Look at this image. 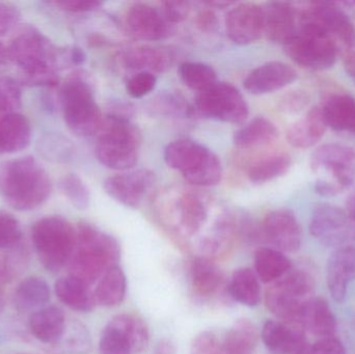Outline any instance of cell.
Here are the masks:
<instances>
[{"label":"cell","mask_w":355,"mask_h":354,"mask_svg":"<svg viewBox=\"0 0 355 354\" xmlns=\"http://www.w3.org/2000/svg\"><path fill=\"white\" fill-rule=\"evenodd\" d=\"M346 212L355 222V193L350 195L346 201Z\"/></svg>","instance_id":"cell-59"},{"label":"cell","mask_w":355,"mask_h":354,"mask_svg":"<svg viewBox=\"0 0 355 354\" xmlns=\"http://www.w3.org/2000/svg\"><path fill=\"white\" fill-rule=\"evenodd\" d=\"M215 23H216V19H215L212 12L207 10V12H200V16H198V25L202 26V28H212Z\"/></svg>","instance_id":"cell-54"},{"label":"cell","mask_w":355,"mask_h":354,"mask_svg":"<svg viewBox=\"0 0 355 354\" xmlns=\"http://www.w3.org/2000/svg\"><path fill=\"white\" fill-rule=\"evenodd\" d=\"M354 280L355 247H340L329 258L327 266V286L334 301L343 303L348 285Z\"/></svg>","instance_id":"cell-22"},{"label":"cell","mask_w":355,"mask_h":354,"mask_svg":"<svg viewBox=\"0 0 355 354\" xmlns=\"http://www.w3.org/2000/svg\"><path fill=\"white\" fill-rule=\"evenodd\" d=\"M225 27L230 39L237 45L254 43L264 33V8L250 2L237 4L227 14Z\"/></svg>","instance_id":"cell-16"},{"label":"cell","mask_w":355,"mask_h":354,"mask_svg":"<svg viewBox=\"0 0 355 354\" xmlns=\"http://www.w3.org/2000/svg\"><path fill=\"white\" fill-rule=\"evenodd\" d=\"M127 281L124 272L118 265L110 268L100 280L95 292L96 303L102 307L120 305L126 295Z\"/></svg>","instance_id":"cell-35"},{"label":"cell","mask_w":355,"mask_h":354,"mask_svg":"<svg viewBox=\"0 0 355 354\" xmlns=\"http://www.w3.org/2000/svg\"><path fill=\"white\" fill-rule=\"evenodd\" d=\"M8 48L10 62L20 69L25 85L46 87L58 85L55 49L40 31L24 29L10 41Z\"/></svg>","instance_id":"cell-3"},{"label":"cell","mask_w":355,"mask_h":354,"mask_svg":"<svg viewBox=\"0 0 355 354\" xmlns=\"http://www.w3.org/2000/svg\"><path fill=\"white\" fill-rule=\"evenodd\" d=\"M60 104L64 122L76 136H93L101 130V110L91 87L83 79L72 78L62 85Z\"/></svg>","instance_id":"cell-8"},{"label":"cell","mask_w":355,"mask_h":354,"mask_svg":"<svg viewBox=\"0 0 355 354\" xmlns=\"http://www.w3.org/2000/svg\"><path fill=\"white\" fill-rule=\"evenodd\" d=\"M346 70L352 76H355V46L348 49L345 58Z\"/></svg>","instance_id":"cell-56"},{"label":"cell","mask_w":355,"mask_h":354,"mask_svg":"<svg viewBox=\"0 0 355 354\" xmlns=\"http://www.w3.org/2000/svg\"><path fill=\"white\" fill-rule=\"evenodd\" d=\"M263 342L272 354H294L308 351L304 330L282 321L269 320L263 326Z\"/></svg>","instance_id":"cell-20"},{"label":"cell","mask_w":355,"mask_h":354,"mask_svg":"<svg viewBox=\"0 0 355 354\" xmlns=\"http://www.w3.org/2000/svg\"><path fill=\"white\" fill-rule=\"evenodd\" d=\"M58 344H62L64 351L71 353L83 354L91 349V337L83 324H74L67 326L64 335Z\"/></svg>","instance_id":"cell-42"},{"label":"cell","mask_w":355,"mask_h":354,"mask_svg":"<svg viewBox=\"0 0 355 354\" xmlns=\"http://www.w3.org/2000/svg\"><path fill=\"white\" fill-rule=\"evenodd\" d=\"M279 137V130L271 121L258 116L240 128L234 134V145L239 149L248 150L264 147Z\"/></svg>","instance_id":"cell-31"},{"label":"cell","mask_w":355,"mask_h":354,"mask_svg":"<svg viewBox=\"0 0 355 354\" xmlns=\"http://www.w3.org/2000/svg\"><path fill=\"white\" fill-rule=\"evenodd\" d=\"M258 340L254 324L250 320L240 319L227 332L218 334L215 354H254Z\"/></svg>","instance_id":"cell-23"},{"label":"cell","mask_w":355,"mask_h":354,"mask_svg":"<svg viewBox=\"0 0 355 354\" xmlns=\"http://www.w3.org/2000/svg\"><path fill=\"white\" fill-rule=\"evenodd\" d=\"M311 100L312 98L308 91L304 89H296L284 96L281 101V108L286 114H300L310 105Z\"/></svg>","instance_id":"cell-47"},{"label":"cell","mask_w":355,"mask_h":354,"mask_svg":"<svg viewBox=\"0 0 355 354\" xmlns=\"http://www.w3.org/2000/svg\"><path fill=\"white\" fill-rule=\"evenodd\" d=\"M311 166L315 174L324 175L318 179L333 183L344 191L355 180L354 149L338 143L321 145L312 154Z\"/></svg>","instance_id":"cell-13"},{"label":"cell","mask_w":355,"mask_h":354,"mask_svg":"<svg viewBox=\"0 0 355 354\" xmlns=\"http://www.w3.org/2000/svg\"><path fill=\"white\" fill-rule=\"evenodd\" d=\"M298 25L313 27L331 37L338 47L355 44V27L348 15L334 2H312L298 12Z\"/></svg>","instance_id":"cell-11"},{"label":"cell","mask_w":355,"mask_h":354,"mask_svg":"<svg viewBox=\"0 0 355 354\" xmlns=\"http://www.w3.org/2000/svg\"><path fill=\"white\" fill-rule=\"evenodd\" d=\"M179 74L182 81L189 89L198 91V93L217 82L214 69L202 62H184L180 66Z\"/></svg>","instance_id":"cell-39"},{"label":"cell","mask_w":355,"mask_h":354,"mask_svg":"<svg viewBox=\"0 0 355 354\" xmlns=\"http://www.w3.org/2000/svg\"><path fill=\"white\" fill-rule=\"evenodd\" d=\"M131 33L144 41H159L170 35L172 25L160 10L147 3H135L127 12Z\"/></svg>","instance_id":"cell-19"},{"label":"cell","mask_w":355,"mask_h":354,"mask_svg":"<svg viewBox=\"0 0 355 354\" xmlns=\"http://www.w3.org/2000/svg\"><path fill=\"white\" fill-rule=\"evenodd\" d=\"M190 3L186 1H166L164 3V16L168 22L180 23L187 19L190 14Z\"/></svg>","instance_id":"cell-48"},{"label":"cell","mask_w":355,"mask_h":354,"mask_svg":"<svg viewBox=\"0 0 355 354\" xmlns=\"http://www.w3.org/2000/svg\"><path fill=\"white\" fill-rule=\"evenodd\" d=\"M302 328L314 336L335 337L337 320L329 303L321 297L312 299L306 305L302 320Z\"/></svg>","instance_id":"cell-29"},{"label":"cell","mask_w":355,"mask_h":354,"mask_svg":"<svg viewBox=\"0 0 355 354\" xmlns=\"http://www.w3.org/2000/svg\"><path fill=\"white\" fill-rule=\"evenodd\" d=\"M49 285L44 278L31 276L25 278L14 295V303L19 312H29L45 306L50 301Z\"/></svg>","instance_id":"cell-33"},{"label":"cell","mask_w":355,"mask_h":354,"mask_svg":"<svg viewBox=\"0 0 355 354\" xmlns=\"http://www.w3.org/2000/svg\"><path fill=\"white\" fill-rule=\"evenodd\" d=\"M51 191L49 175L35 158L26 156L0 164V195L14 209H35L47 201Z\"/></svg>","instance_id":"cell-1"},{"label":"cell","mask_w":355,"mask_h":354,"mask_svg":"<svg viewBox=\"0 0 355 354\" xmlns=\"http://www.w3.org/2000/svg\"><path fill=\"white\" fill-rule=\"evenodd\" d=\"M70 57L75 64H83L85 60H87V55H85V52L78 47L73 48L71 50Z\"/></svg>","instance_id":"cell-57"},{"label":"cell","mask_w":355,"mask_h":354,"mask_svg":"<svg viewBox=\"0 0 355 354\" xmlns=\"http://www.w3.org/2000/svg\"><path fill=\"white\" fill-rule=\"evenodd\" d=\"M156 177L147 168L108 177L103 186L112 199L129 208H139L155 184Z\"/></svg>","instance_id":"cell-15"},{"label":"cell","mask_w":355,"mask_h":354,"mask_svg":"<svg viewBox=\"0 0 355 354\" xmlns=\"http://www.w3.org/2000/svg\"><path fill=\"white\" fill-rule=\"evenodd\" d=\"M157 85V77L150 71H141L133 75L126 83L127 93L132 98H143L153 91Z\"/></svg>","instance_id":"cell-45"},{"label":"cell","mask_w":355,"mask_h":354,"mask_svg":"<svg viewBox=\"0 0 355 354\" xmlns=\"http://www.w3.org/2000/svg\"><path fill=\"white\" fill-rule=\"evenodd\" d=\"M232 297L246 307H257L260 303L261 286L258 276L250 268H238L230 283Z\"/></svg>","instance_id":"cell-36"},{"label":"cell","mask_w":355,"mask_h":354,"mask_svg":"<svg viewBox=\"0 0 355 354\" xmlns=\"http://www.w3.org/2000/svg\"><path fill=\"white\" fill-rule=\"evenodd\" d=\"M257 276L264 283H275L291 269V262L282 251L262 247L254 255Z\"/></svg>","instance_id":"cell-34"},{"label":"cell","mask_w":355,"mask_h":354,"mask_svg":"<svg viewBox=\"0 0 355 354\" xmlns=\"http://www.w3.org/2000/svg\"><path fill=\"white\" fill-rule=\"evenodd\" d=\"M164 158L168 168L181 172L187 182L196 186H215L223 178L219 158L196 141L179 139L168 143Z\"/></svg>","instance_id":"cell-4"},{"label":"cell","mask_w":355,"mask_h":354,"mask_svg":"<svg viewBox=\"0 0 355 354\" xmlns=\"http://www.w3.org/2000/svg\"><path fill=\"white\" fill-rule=\"evenodd\" d=\"M176 353V347H175L174 343L171 340L160 341L158 343L157 347H156L155 354H175Z\"/></svg>","instance_id":"cell-55"},{"label":"cell","mask_w":355,"mask_h":354,"mask_svg":"<svg viewBox=\"0 0 355 354\" xmlns=\"http://www.w3.org/2000/svg\"><path fill=\"white\" fill-rule=\"evenodd\" d=\"M196 106L206 118L229 124H242L248 116V105L239 89L227 82H216L198 93Z\"/></svg>","instance_id":"cell-12"},{"label":"cell","mask_w":355,"mask_h":354,"mask_svg":"<svg viewBox=\"0 0 355 354\" xmlns=\"http://www.w3.org/2000/svg\"><path fill=\"white\" fill-rule=\"evenodd\" d=\"M99 133L95 152L102 166L124 172L137 164L141 135L130 121L121 116H107Z\"/></svg>","instance_id":"cell-5"},{"label":"cell","mask_w":355,"mask_h":354,"mask_svg":"<svg viewBox=\"0 0 355 354\" xmlns=\"http://www.w3.org/2000/svg\"><path fill=\"white\" fill-rule=\"evenodd\" d=\"M14 276V266L8 258L0 257V305H1L2 290L8 281Z\"/></svg>","instance_id":"cell-53"},{"label":"cell","mask_w":355,"mask_h":354,"mask_svg":"<svg viewBox=\"0 0 355 354\" xmlns=\"http://www.w3.org/2000/svg\"><path fill=\"white\" fill-rule=\"evenodd\" d=\"M10 62L8 46L0 42V69L6 67Z\"/></svg>","instance_id":"cell-58"},{"label":"cell","mask_w":355,"mask_h":354,"mask_svg":"<svg viewBox=\"0 0 355 354\" xmlns=\"http://www.w3.org/2000/svg\"><path fill=\"white\" fill-rule=\"evenodd\" d=\"M108 324L120 330L128 338L133 353L145 351L149 344V328L141 318L133 314L114 316Z\"/></svg>","instance_id":"cell-37"},{"label":"cell","mask_w":355,"mask_h":354,"mask_svg":"<svg viewBox=\"0 0 355 354\" xmlns=\"http://www.w3.org/2000/svg\"><path fill=\"white\" fill-rule=\"evenodd\" d=\"M294 354H310V347H309L308 351H302V353H294Z\"/></svg>","instance_id":"cell-60"},{"label":"cell","mask_w":355,"mask_h":354,"mask_svg":"<svg viewBox=\"0 0 355 354\" xmlns=\"http://www.w3.org/2000/svg\"><path fill=\"white\" fill-rule=\"evenodd\" d=\"M55 293L60 301L77 312H91L96 305L95 295L89 291V285L74 276L60 278L55 283Z\"/></svg>","instance_id":"cell-30"},{"label":"cell","mask_w":355,"mask_h":354,"mask_svg":"<svg viewBox=\"0 0 355 354\" xmlns=\"http://www.w3.org/2000/svg\"><path fill=\"white\" fill-rule=\"evenodd\" d=\"M262 235L277 249L287 253H295L302 247V227L295 214L288 209L267 214L263 220Z\"/></svg>","instance_id":"cell-17"},{"label":"cell","mask_w":355,"mask_h":354,"mask_svg":"<svg viewBox=\"0 0 355 354\" xmlns=\"http://www.w3.org/2000/svg\"><path fill=\"white\" fill-rule=\"evenodd\" d=\"M295 64L311 70H327L337 62V44L317 29L300 25L297 33L284 45Z\"/></svg>","instance_id":"cell-10"},{"label":"cell","mask_w":355,"mask_h":354,"mask_svg":"<svg viewBox=\"0 0 355 354\" xmlns=\"http://www.w3.org/2000/svg\"><path fill=\"white\" fill-rule=\"evenodd\" d=\"M19 20V12L15 6L0 2V37L16 25Z\"/></svg>","instance_id":"cell-51"},{"label":"cell","mask_w":355,"mask_h":354,"mask_svg":"<svg viewBox=\"0 0 355 354\" xmlns=\"http://www.w3.org/2000/svg\"><path fill=\"white\" fill-rule=\"evenodd\" d=\"M327 124L321 107H313L308 114L296 121L287 131L290 145L298 149L314 147L324 136Z\"/></svg>","instance_id":"cell-24"},{"label":"cell","mask_w":355,"mask_h":354,"mask_svg":"<svg viewBox=\"0 0 355 354\" xmlns=\"http://www.w3.org/2000/svg\"><path fill=\"white\" fill-rule=\"evenodd\" d=\"M21 238L18 220L8 212L0 211V249L12 247Z\"/></svg>","instance_id":"cell-46"},{"label":"cell","mask_w":355,"mask_h":354,"mask_svg":"<svg viewBox=\"0 0 355 354\" xmlns=\"http://www.w3.org/2000/svg\"><path fill=\"white\" fill-rule=\"evenodd\" d=\"M40 154L54 162L68 161L72 157V145L64 137L49 134L39 141Z\"/></svg>","instance_id":"cell-41"},{"label":"cell","mask_w":355,"mask_h":354,"mask_svg":"<svg viewBox=\"0 0 355 354\" xmlns=\"http://www.w3.org/2000/svg\"><path fill=\"white\" fill-rule=\"evenodd\" d=\"M297 73L290 64L282 62H268L250 73L244 80V87L252 95L275 93L293 83Z\"/></svg>","instance_id":"cell-18"},{"label":"cell","mask_w":355,"mask_h":354,"mask_svg":"<svg viewBox=\"0 0 355 354\" xmlns=\"http://www.w3.org/2000/svg\"><path fill=\"white\" fill-rule=\"evenodd\" d=\"M310 233L325 245H342L355 239V222L347 212L329 204H320L311 218Z\"/></svg>","instance_id":"cell-14"},{"label":"cell","mask_w":355,"mask_h":354,"mask_svg":"<svg viewBox=\"0 0 355 354\" xmlns=\"http://www.w3.org/2000/svg\"><path fill=\"white\" fill-rule=\"evenodd\" d=\"M123 62L126 68L133 70L155 71L164 72L172 64V56L166 50L151 46H141L128 50L123 56Z\"/></svg>","instance_id":"cell-32"},{"label":"cell","mask_w":355,"mask_h":354,"mask_svg":"<svg viewBox=\"0 0 355 354\" xmlns=\"http://www.w3.org/2000/svg\"><path fill=\"white\" fill-rule=\"evenodd\" d=\"M20 87L12 79L0 77V120L21 106Z\"/></svg>","instance_id":"cell-44"},{"label":"cell","mask_w":355,"mask_h":354,"mask_svg":"<svg viewBox=\"0 0 355 354\" xmlns=\"http://www.w3.org/2000/svg\"><path fill=\"white\" fill-rule=\"evenodd\" d=\"M210 202L191 191H174L160 205V213L175 234L191 238L208 224Z\"/></svg>","instance_id":"cell-9"},{"label":"cell","mask_w":355,"mask_h":354,"mask_svg":"<svg viewBox=\"0 0 355 354\" xmlns=\"http://www.w3.org/2000/svg\"><path fill=\"white\" fill-rule=\"evenodd\" d=\"M314 286V280L309 272L304 270L287 272L267 290V308L284 324L304 330L302 315L309 301L313 299Z\"/></svg>","instance_id":"cell-6"},{"label":"cell","mask_w":355,"mask_h":354,"mask_svg":"<svg viewBox=\"0 0 355 354\" xmlns=\"http://www.w3.org/2000/svg\"><path fill=\"white\" fill-rule=\"evenodd\" d=\"M290 166L291 158L287 154H273L252 164L248 177L254 184H263L287 174Z\"/></svg>","instance_id":"cell-38"},{"label":"cell","mask_w":355,"mask_h":354,"mask_svg":"<svg viewBox=\"0 0 355 354\" xmlns=\"http://www.w3.org/2000/svg\"><path fill=\"white\" fill-rule=\"evenodd\" d=\"M31 238L42 265L48 272H58L70 261L76 230L64 218L48 216L33 224Z\"/></svg>","instance_id":"cell-7"},{"label":"cell","mask_w":355,"mask_h":354,"mask_svg":"<svg viewBox=\"0 0 355 354\" xmlns=\"http://www.w3.org/2000/svg\"><path fill=\"white\" fill-rule=\"evenodd\" d=\"M31 139V124L23 114L14 112L0 120V155L22 151Z\"/></svg>","instance_id":"cell-28"},{"label":"cell","mask_w":355,"mask_h":354,"mask_svg":"<svg viewBox=\"0 0 355 354\" xmlns=\"http://www.w3.org/2000/svg\"><path fill=\"white\" fill-rule=\"evenodd\" d=\"M54 4L62 10L72 12H93L102 6L101 2L93 0H60Z\"/></svg>","instance_id":"cell-50"},{"label":"cell","mask_w":355,"mask_h":354,"mask_svg":"<svg viewBox=\"0 0 355 354\" xmlns=\"http://www.w3.org/2000/svg\"><path fill=\"white\" fill-rule=\"evenodd\" d=\"M190 281L194 294L209 299L216 294L223 284V274L212 259L198 256L190 266Z\"/></svg>","instance_id":"cell-27"},{"label":"cell","mask_w":355,"mask_h":354,"mask_svg":"<svg viewBox=\"0 0 355 354\" xmlns=\"http://www.w3.org/2000/svg\"><path fill=\"white\" fill-rule=\"evenodd\" d=\"M267 37L285 45L298 30V10L289 2H270L264 8Z\"/></svg>","instance_id":"cell-21"},{"label":"cell","mask_w":355,"mask_h":354,"mask_svg":"<svg viewBox=\"0 0 355 354\" xmlns=\"http://www.w3.org/2000/svg\"><path fill=\"white\" fill-rule=\"evenodd\" d=\"M66 328L64 312L58 307L39 310L29 319L31 334L45 344H58Z\"/></svg>","instance_id":"cell-25"},{"label":"cell","mask_w":355,"mask_h":354,"mask_svg":"<svg viewBox=\"0 0 355 354\" xmlns=\"http://www.w3.org/2000/svg\"><path fill=\"white\" fill-rule=\"evenodd\" d=\"M99 348L101 354H133L128 338L110 324L102 333Z\"/></svg>","instance_id":"cell-43"},{"label":"cell","mask_w":355,"mask_h":354,"mask_svg":"<svg viewBox=\"0 0 355 354\" xmlns=\"http://www.w3.org/2000/svg\"><path fill=\"white\" fill-rule=\"evenodd\" d=\"M60 189L75 208L85 210L91 204V193L80 177L68 174L60 181Z\"/></svg>","instance_id":"cell-40"},{"label":"cell","mask_w":355,"mask_h":354,"mask_svg":"<svg viewBox=\"0 0 355 354\" xmlns=\"http://www.w3.org/2000/svg\"><path fill=\"white\" fill-rule=\"evenodd\" d=\"M315 191L319 195L323 197H334L342 193V189L333 183L327 182V181L317 179L315 181Z\"/></svg>","instance_id":"cell-52"},{"label":"cell","mask_w":355,"mask_h":354,"mask_svg":"<svg viewBox=\"0 0 355 354\" xmlns=\"http://www.w3.org/2000/svg\"><path fill=\"white\" fill-rule=\"evenodd\" d=\"M120 256V245L112 235L89 222H80L70 259V276L89 286L118 265Z\"/></svg>","instance_id":"cell-2"},{"label":"cell","mask_w":355,"mask_h":354,"mask_svg":"<svg viewBox=\"0 0 355 354\" xmlns=\"http://www.w3.org/2000/svg\"><path fill=\"white\" fill-rule=\"evenodd\" d=\"M310 354H346L345 346L335 337L322 338L310 346Z\"/></svg>","instance_id":"cell-49"},{"label":"cell","mask_w":355,"mask_h":354,"mask_svg":"<svg viewBox=\"0 0 355 354\" xmlns=\"http://www.w3.org/2000/svg\"><path fill=\"white\" fill-rule=\"evenodd\" d=\"M327 127L337 132L355 135V99L346 94H336L325 100L322 107Z\"/></svg>","instance_id":"cell-26"}]
</instances>
